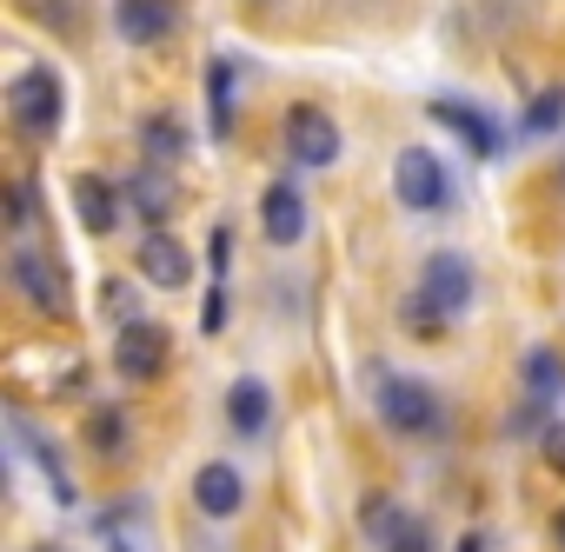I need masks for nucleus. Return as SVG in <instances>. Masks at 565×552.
I'll return each instance as SVG.
<instances>
[{"label": "nucleus", "mask_w": 565, "mask_h": 552, "mask_svg": "<svg viewBox=\"0 0 565 552\" xmlns=\"http://www.w3.org/2000/svg\"><path fill=\"white\" fill-rule=\"evenodd\" d=\"M8 120L28 134V140H54L61 134V120H67V81L54 74V67H28L14 87H8Z\"/></svg>", "instance_id": "nucleus-1"}, {"label": "nucleus", "mask_w": 565, "mask_h": 552, "mask_svg": "<svg viewBox=\"0 0 565 552\" xmlns=\"http://www.w3.org/2000/svg\"><path fill=\"white\" fill-rule=\"evenodd\" d=\"M380 420L399 433V439H426V433H439V393L426 386V380H413V373H386L380 380Z\"/></svg>", "instance_id": "nucleus-2"}, {"label": "nucleus", "mask_w": 565, "mask_h": 552, "mask_svg": "<svg viewBox=\"0 0 565 552\" xmlns=\"http://www.w3.org/2000/svg\"><path fill=\"white\" fill-rule=\"evenodd\" d=\"M393 193H399L406 213H446V206H452V180H446V167H439L433 147H399V160H393Z\"/></svg>", "instance_id": "nucleus-3"}, {"label": "nucleus", "mask_w": 565, "mask_h": 552, "mask_svg": "<svg viewBox=\"0 0 565 552\" xmlns=\"http://www.w3.org/2000/svg\"><path fill=\"white\" fill-rule=\"evenodd\" d=\"M167 360H173V333H167L160 320H127V327L114 333V373H120V380L153 386V380L167 373Z\"/></svg>", "instance_id": "nucleus-4"}, {"label": "nucleus", "mask_w": 565, "mask_h": 552, "mask_svg": "<svg viewBox=\"0 0 565 552\" xmlns=\"http://www.w3.org/2000/svg\"><path fill=\"white\" fill-rule=\"evenodd\" d=\"M279 134H287V153L300 167H333L340 160V120L320 100H294L287 120H279Z\"/></svg>", "instance_id": "nucleus-5"}, {"label": "nucleus", "mask_w": 565, "mask_h": 552, "mask_svg": "<svg viewBox=\"0 0 565 552\" xmlns=\"http://www.w3.org/2000/svg\"><path fill=\"white\" fill-rule=\"evenodd\" d=\"M134 273H140L147 287H160V294H180V287L193 280V253H186L167 226H147L140 246H134Z\"/></svg>", "instance_id": "nucleus-6"}, {"label": "nucleus", "mask_w": 565, "mask_h": 552, "mask_svg": "<svg viewBox=\"0 0 565 552\" xmlns=\"http://www.w3.org/2000/svg\"><path fill=\"white\" fill-rule=\"evenodd\" d=\"M8 273H14V287H21L41 314H54V320L67 314V273H61L41 246H28V240H21V246H14V259H8Z\"/></svg>", "instance_id": "nucleus-7"}, {"label": "nucleus", "mask_w": 565, "mask_h": 552, "mask_svg": "<svg viewBox=\"0 0 565 552\" xmlns=\"http://www.w3.org/2000/svg\"><path fill=\"white\" fill-rule=\"evenodd\" d=\"M114 34L127 47H160L180 34V0H114Z\"/></svg>", "instance_id": "nucleus-8"}, {"label": "nucleus", "mask_w": 565, "mask_h": 552, "mask_svg": "<svg viewBox=\"0 0 565 552\" xmlns=\"http://www.w3.org/2000/svg\"><path fill=\"white\" fill-rule=\"evenodd\" d=\"M259 233H266V246H300L307 240V193L294 180H266V193H259Z\"/></svg>", "instance_id": "nucleus-9"}, {"label": "nucleus", "mask_w": 565, "mask_h": 552, "mask_svg": "<svg viewBox=\"0 0 565 552\" xmlns=\"http://www.w3.org/2000/svg\"><path fill=\"white\" fill-rule=\"evenodd\" d=\"M419 287L446 307V314H466L472 300H479V280H472V266L459 259V253H426V266H419Z\"/></svg>", "instance_id": "nucleus-10"}, {"label": "nucleus", "mask_w": 565, "mask_h": 552, "mask_svg": "<svg viewBox=\"0 0 565 552\" xmlns=\"http://www.w3.org/2000/svg\"><path fill=\"white\" fill-rule=\"evenodd\" d=\"M67 193H74V213H81V226H87L94 240H107V233L120 226V206H127V200H120V187H114L107 173H74Z\"/></svg>", "instance_id": "nucleus-11"}, {"label": "nucleus", "mask_w": 565, "mask_h": 552, "mask_svg": "<svg viewBox=\"0 0 565 552\" xmlns=\"http://www.w3.org/2000/svg\"><path fill=\"white\" fill-rule=\"evenodd\" d=\"M193 506H200L206 519H233V512L246 506V479H239V466H233V459H206V466L193 473Z\"/></svg>", "instance_id": "nucleus-12"}, {"label": "nucleus", "mask_w": 565, "mask_h": 552, "mask_svg": "<svg viewBox=\"0 0 565 552\" xmlns=\"http://www.w3.org/2000/svg\"><path fill=\"white\" fill-rule=\"evenodd\" d=\"M433 120H439V127H452V134L466 140V153H472V160H499V147H505V140H499V120H492V114H479V107H466V100H433Z\"/></svg>", "instance_id": "nucleus-13"}, {"label": "nucleus", "mask_w": 565, "mask_h": 552, "mask_svg": "<svg viewBox=\"0 0 565 552\" xmlns=\"http://www.w3.org/2000/svg\"><path fill=\"white\" fill-rule=\"evenodd\" d=\"M226 426L239 433V439H259L266 426H273V393H266V380H233L226 386Z\"/></svg>", "instance_id": "nucleus-14"}, {"label": "nucleus", "mask_w": 565, "mask_h": 552, "mask_svg": "<svg viewBox=\"0 0 565 552\" xmlns=\"http://www.w3.org/2000/svg\"><path fill=\"white\" fill-rule=\"evenodd\" d=\"M452 320H459V314H446L426 287L399 300V327H406V340H446V327H452Z\"/></svg>", "instance_id": "nucleus-15"}, {"label": "nucleus", "mask_w": 565, "mask_h": 552, "mask_svg": "<svg viewBox=\"0 0 565 552\" xmlns=\"http://www.w3.org/2000/svg\"><path fill=\"white\" fill-rule=\"evenodd\" d=\"M173 173H160V160H147L140 173H134V206L153 220V226H167V213H173Z\"/></svg>", "instance_id": "nucleus-16"}, {"label": "nucleus", "mask_w": 565, "mask_h": 552, "mask_svg": "<svg viewBox=\"0 0 565 552\" xmlns=\"http://www.w3.org/2000/svg\"><path fill=\"white\" fill-rule=\"evenodd\" d=\"M140 140H147V160H160V167H173V160L186 153V127H180V114H147Z\"/></svg>", "instance_id": "nucleus-17"}, {"label": "nucleus", "mask_w": 565, "mask_h": 552, "mask_svg": "<svg viewBox=\"0 0 565 552\" xmlns=\"http://www.w3.org/2000/svg\"><path fill=\"white\" fill-rule=\"evenodd\" d=\"M206 114H213V140L233 134V61L206 67Z\"/></svg>", "instance_id": "nucleus-18"}, {"label": "nucleus", "mask_w": 565, "mask_h": 552, "mask_svg": "<svg viewBox=\"0 0 565 552\" xmlns=\"http://www.w3.org/2000/svg\"><path fill=\"white\" fill-rule=\"evenodd\" d=\"M519 380H525L539 400H558V393H565V367H558V353H552V347H532V353L519 360Z\"/></svg>", "instance_id": "nucleus-19"}, {"label": "nucleus", "mask_w": 565, "mask_h": 552, "mask_svg": "<svg viewBox=\"0 0 565 552\" xmlns=\"http://www.w3.org/2000/svg\"><path fill=\"white\" fill-rule=\"evenodd\" d=\"M14 433L28 439V453H34V466H41V473L54 479V492H61V499H74V479H67V466H61V446H47V439H41V433H34L28 420H14Z\"/></svg>", "instance_id": "nucleus-20"}, {"label": "nucleus", "mask_w": 565, "mask_h": 552, "mask_svg": "<svg viewBox=\"0 0 565 552\" xmlns=\"http://www.w3.org/2000/svg\"><path fill=\"white\" fill-rule=\"evenodd\" d=\"M87 446L94 453H120L127 446V413L120 406H94L87 413Z\"/></svg>", "instance_id": "nucleus-21"}, {"label": "nucleus", "mask_w": 565, "mask_h": 552, "mask_svg": "<svg viewBox=\"0 0 565 552\" xmlns=\"http://www.w3.org/2000/svg\"><path fill=\"white\" fill-rule=\"evenodd\" d=\"M386 552H433V526L399 506V519H393V532H386Z\"/></svg>", "instance_id": "nucleus-22"}, {"label": "nucleus", "mask_w": 565, "mask_h": 552, "mask_svg": "<svg viewBox=\"0 0 565 552\" xmlns=\"http://www.w3.org/2000/svg\"><path fill=\"white\" fill-rule=\"evenodd\" d=\"M100 314H107L114 327H127V320H140V294H134L127 280H100Z\"/></svg>", "instance_id": "nucleus-23"}, {"label": "nucleus", "mask_w": 565, "mask_h": 552, "mask_svg": "<svg viewBox=\"0 0 565 552\" xmlns=\"http://www.w3.org/2000/svg\"><path fill=\"white\" fill-rule=\"evenodd\" d=\"M552 127H565V87H545L525 107V134H552Z\"/></svg>", "instance_id": "nucleus-24"}, {"label": "nucleus", "mask_w": 565, "mask_h": 552, "mask_svg": "<svg viewBox=\"0 0 565 552\" xmlns=\"http://www.w3.org/2000/svg\"><path fill=\"white\" fill-rule=\"evenodd\" d=\"M393 519H399V506H393V499H380V492H373V499L360 506V526H366V532H373L380 545H386V532H393Z\"/></svg>", "instance_id": "nucleus-25"}, {"label": "nucleus", "mask_w": 565, "mask_h": 552, "mask_svg": "<svg viewBox=\"0 0 565 552\" xmlns=\"http://www.w3.org/2000/svg\"><path fill=\"white\" fill-rule=\"evenodd\" d=\"M539 459L565 479V420H545V433H539Z\"/></svg>", "instance_id": "nucleus-26"}, {"label": "nucleus", "mask_w": 565, "mask_h": 552, "mask_svg": "<svg viewBox=\"0 0 565 552\" xmlns=\"http://www.w3.org/2000/svg\"><path fill=\"white\" fill-rule=\"evenodd\" d=\"M8 220H14V233L34 220V180H14V187H8Z\"/></svg>", "instance_id": "nucleus-27"}, {"label": "nucleus", "mask_w": 565, "mask_h": 552, "mask_svg": "<svg viewBox=\"0 0 565 552\" xmlns=\"http://www.w3.org/2000/svg\"><path fill=\"white\" fill-rule=\"evenodd\" d=\"M200 333L213 340V333H226V287L213 280V294H206V307H200Z\"/></svg>", "instance_id": "nucleus-28"}, {"label": "nucleus", "mask_w": 565, "mask_h": 552, "mask_svg": "<svg viewBox=\"0 0 565 552\" xmlns=\"http://www.w3.org/2000/svg\"><path fill=\"white\" fill-rule=\"evenodd\" d=\"M206 259H213V273H226V259H233V226H213V240H206Z\"/></svg>", "instance_id": "nucleus-29"}, {"label": "nucleus", "mask_w": 565, "mask_h": 552, "mask_svg": "<svg viewBox=\"0 0 565 552\" xmlns=\"http://www.w3.org/2000/svg\"><path fill=\"white\" fill-rule=\"evenodd\" d=\"M452 552H486V539H479V532H466V539H459Z\"/></svg>", "instance_id": "nucleus-30"}, {"label": "nucleus", "mask_w": 565, "mask_h": 552, "mask_svg": "<svg viewBox=\"0 0 565 552\" xmlns=\"http://www.w3.org/2000/svg\"><path fill=\"white\" fill-rule=\"evenodd\" d=\"M552 539H558V552H565V506L552 512Z\"/></svg>", "instance_id": "nucleus-31"}, {"label": "nucleus", "mask_w": 565, "mask_h": 552, "mask_svg": "<svg viewBox=\"0 0 565 552\" xmlns=\"http://www.w3.org/2000/svg\"><path fill=\"white\" fill-rule=\"evenodd\" d=\"M34 552H67V545H34Z\"/></svg>", "instance_id": "nucleus-32"}, {"label": "nucleus", "mask_w": 565, "mask_h": 552, "mask_svg": "<svg viewBox=\"0 0 565 552\" xmlns=\"http://www.w3.org/2000/svg\"><path fill=\"white\" fill-rule=\"evenodd\" d=\"M558 173H565V167H558Z\"/></svg>", "instance_id": "nucleus-33"}]
</instances>
